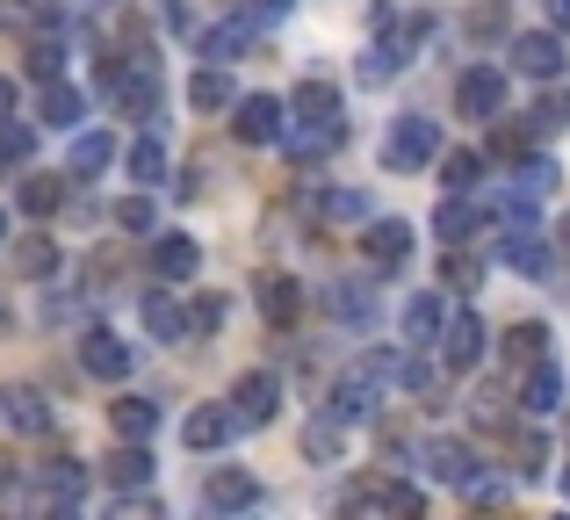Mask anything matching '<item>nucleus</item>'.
I'll list each match as a JSON object with an SVG mask.
<instances>
[{
	"label": "nucleus",
	"mask_w": 570,
	"mask_h": 520,
	"mask_svg": "<svg viewBox=\"0 0 570 520\" xmlns=\"http://www.w3.org/2000/svg\"><path fill=\"white\" fill-rule=\"evenodd\" d=\"M397 369H404L397 347H368L362 362H347V369L333 376V398H325V412H333V420H368V412L383 405V391L397 383Z\"/></svg>",
	"instance_id": "obj_1"
},
{
	"label": "nucleus",
	"mask_w": 570,
	"mask_h": 520,
	"mask_svg": "<svg viewBox=\"0 0 570 520\" xmlns=\"http://www.w3.org/2000/svg\"><path fill=\"white\" fill-rule=\"evenodd\" d=\"M433 159H441V124L433 116H390V130H383V167L390 174H426Z\"/></svg>",
	"instance_id": "obj_2"
},
{
	"label": "nucleus",
	"mask_w": 570,
	"mask_h": 520,
	"mask_svg": "<svg viewBox=\"0 0 570 520\" xmlns=\"http://www.w3.org/2000/svg\"><path fill=\"white\" fill-rule=\"evenodd\" d=\"M426 37H433V14H412V22H397V29L383 22L376 51L362 58V80H390V72H404V66H412V51H419Z\"/></svg>",
	"instance_id": "obj_3"
},
{
	"label": "nucleus",
	"mask_w": 570,
	"mask_h": 520,
	"mask_svg": "<svg viewBox=\"0 0 570 520\" xmlns=\"http://www.w3.org/2000/svg\"><path fill=\"white\" fill-rule=\"evenodd\" d=\"M484 318H476V311L470 304H462L455 311V318H448L441 325V340H433V354H441V369H455V376H462V369H476V362H484Z\"/></svg>",
	"instance_id": "obj_4"
},
{
	"label": "nucleus",
	"mask_w": 570,
	"mask_h": 520,
	"mask_svg": "<svg viewBox=\"0 0 570 520\" xmlns=\"http://www.w3.org/2000/svg\"><path fill=\"white\" fill-rule=\"evenodd\" d=\"M282 412V376L275 369H246V376L232 383V420L238 426H267Z\"/></svg>",
	"instance_id": "obj_5"
},
{
	"label": "nucleus",
	"mask_w": 570,
	"mask_h": 520,
	"mask_svg": "<svg viewBox=\"0 0 570 520\" xmlns=\"http://www.w3.org/2000/svg\"><path fill=\"white\" fill-rule=\"evenodd\" d=\"M232 130H238V145H282V130H289V101L246 95V101H238V116H232Z\"/></svg>",
	"instance_id": "obj_6"
},
{
	"label": "nucleus",
	"mask_w": 570,
	"mask_h": 520,
	"mask_svg": "<svg viewBox=\"0 0 570 520\" xmlns=\"http://www.w3.org/2000/svg\"><path fill=\"white\" fill-rule=\"evenodd\" d=\"M203 507L209 513H253L261 507V478H253V470H232V463L209 470L203 478Z\"/></svg>",
	"instance_id": "obj_7"
},
{
	"label": "nucleus",
	"mask_w": 570,
	"mask_h": 520,
	"mask_svg": "<svg viewBox=\"0 0 570 520\" xmlns=\"http://www.w3.org/2000/svg\"><path fill=\"white\" fill-rule=\"evenodd\" d=\"M455 109L476 116V124L499 116L505 109V66H470V72H462V80H455Z\"/></svg>",
	"instance_id": "obj_8"
},
{
	"label": "nucleus",
	"mask_w": 570,
	"mask_h": 520,
	"mask_svg": "<svg viewBox=\"0 0 570 520\" xmlns=\"http://www.w3.org/2000/svg\"><path fill=\"white\" fill-rule=\"evenodd\" d=\"M340 138H347V116H296V124L282 130V145H289V159H304V167H311V159H325V153H333Z\"/></svg>",
	"instance_id": "obj_9"
},
{
	"label": "nucleus",
	"mask_w": 570,
	"mask_h": 520,
	"mask_svg": "<svg viewBox=\"0 0 570 520\" xmlns=\"http://www.w3.org/2000/svg\"><path fill=\"white\" fill-rule=\"evenodd\" d=\"M513 66L528 72V80H557V72H563V37H557V29H528V37H513Z\"/></svg>",
	"instance_id": "obj_10"
},
{
	"label": "nucleus",
	"mask_w": 570,
	"mask_h": 520,
	"mask_svg": "<svg viewBox=\"0 0 570 520\" xmlns=\"http://www.w3.org/2000/svg\"><path fill=\"white\" fill-rule=\"evenodd\" d=\"M130 362H138V347H124L116 333H87L80 340V369H87V376H101V383H124Z\"/></svg>",
	"instance_id": "obj_11"
},
{
	"label": "nucleus",
	"mask_w": 570,
	"mask_h": 520,
	"mask_svg": "<svg viewBox=\"0 0 570 520\" xmlns=\"http://www.w3.org/2000/svg\"><path fill=\"white\" fill-rule=\"evenodd\" d=\"M362 254L376 267H404V261H412V225H404V217H368Z\"/></svg>",
	"instance_id": "obj_12"
},
{
	"label": "nucleus",
	"mask_w": 570,
	"mask_h": 520,
	"mask_svg": "<svg viewBox=\"0 0 570 520\" xmlns=\"http://www.w3.org/2000/svg\"><path fill=\"white\" fill-rule=\"evenodd\" d=\"M145 333H153V340H167V347H181V340L195 333V318L181 311L174 282H167V290H153V296H145Z\"/></svg>",
	"instance_id": "obj_13"
},
{
	"label": "nucleus",
	"mask_w": 570,
	"mask_h": 520,
	"mask_svg": "<svg viewBox=\"0 0 570 520\" xmlns=\"http://www.w3.org/2000/svg\"><path fill=\"white\" fill-rule=\"evenodd\" d=\"M505 267H513V275H528V282H542L549 267H557V254H549V232L534 225V232H505Z\"/></svg>",
	"instance_id": "obj_14"
},
{
	"label": "nucleus",
	"mask_w": 570,
	"mask_h": 520,
	"mask_svg": "<svg viewBox=\"0 0 570 520\" xmlns=\"http://www.w3.org/2000/svg\"><path fill=\"white\" fill-rule=\"evenodd\" d=\"M238 434V420H232V405H195L188 420H181V441L195 455H209V449H224V441Z\"/></svg>",
	"instance_id": "obj_15"
},
{
	"label": "nucleus",
	"mask_w": 570,
	"mask_h": 520,
	"mask_svg": "<svg viewBox=\"0 0 570 520\" xmlns=\"http://www.w3.org/2000/svg\"><path fill=\"white\" fill-rule=\"evenodd\" d=\"M0 426H14V434H43V426H51V405H43V391H29V383H8V391H0Z\"/></svg>",
	"instance_id": "obj_16"
},
{
	"label": "nucleus",
	"mask_w": 570,
	"mask_h": 520,
	"mask_svg": "<svg viewBox=\"0 0 570 520\" xmlns=\"http://www.w3.org/2000/svg\"><path fill=\"white\" fill-rule=\"evenodd\" d=\"M109 167H116V138L109 130H72V159H66L72 181H95V174H109Z\"/></svg>",
	"instance_id": "obj_17"
},
{
	"label": "nucleus",
	"mask_w": 570,
	"mask_h": 520,
	"mask_svg": "<svg viewBox=\"0 0 570 520\" xmlns=\"http://www.w3.org/2000/svg\"><path fill=\"white\" fill-rule=\"evenodd\" d=\"M195 267H203V246H195L188 232H167V239L153 246V275L159 282H195Z\"/></svg>",
	"instance_id": "obj_18"
},
{
	"label": "nucleus",
	"mask_w": 570,
	"mask_h": 520,
	"mask_svg": "<svg viewBox=\"0 0 570 520\" xmlns=\"http://www.w3.org/2000/svg\"><path fill=\"white\" fill-rule=\"evenodd\" d=\"M37 116H43L51 130H80V124H87V95H80V87H66V80H43Z\"/></svg>",
	"instance_id": "obj_19"
},
{
	"label": "nucleus",
	"mask_w": 570,
	"mask_h": 520,
	"mask_svg": "<svg viewBox=\"0 0 570 520\" xmlns=\"http://www.w3.org/2000/svg\"><path fill=\"white\" fill-rule=\"evenodd\" d=\"M253 29H261V22H253V14H232V22L203 29V58H209V66H232V58H238V51H246V43H253Z\"/></svg>",
	"instance_id": "obj_20"
},
{
	"label": "nucleus",
	"mask_w": 570,
	"mask_h": 520,
	"mask_svg": "<svg viewBox=\"0 0 570 520\" xmlns=\"http://www.w3.org/2000/svg\"><path fill=\"white\" fill-rule=\"evenodd\" d=\"M188 109H203V116H217V109H238V87H232V72L224 66H203L188 80Z\"/></svg>",
	"instance_id": "obj_21"
},
{
	"label": "nucleus",
	"mask_w": 570,
	"mask_h": 520,
	"mask_svg": "<svg viewBox=\"0 0 570 520\" xmlns=\"http://www.w3.org/2000/svg\"><path fill=\"white\" fill-rule=\"evenodd\" d=\"M109 426H116V441H153L159 434V405H153V398H116Z\"/></svg>",
	"instance_id": "obj_22"
},
{
	"label": "nucleus",
	"mask_w": 570,
	"mask_h": 520,
	"mask_svg": "<svg viewBox=\"0 0 570 520\" xmlns=\"http://www.w3.org/2000/svg\"><path fill=\"white\" fill-rule=\"evenodd\" d=\"M296 311H304V282L296 275H267L261 282V318L267 325H296Z\"/></svg>",
	"instance_id": "obj_23"
},
{
	"label": "nucleus",
	"mask_w": 570,
	"mask_h": 520,
	"mask_svg": "<svg viewBox=\"0 0 570 520\" xmlns=\"http://www.w3.org/2000/svg\"><path fill=\"white\" fill-rule=\"evenodd\" d=\"M325 311H333L340 325H368L376 318V290H368V282H333V290H325Z\"/></svg>",
	"instance_id": "obj_24"
},
{
	"label": "nucleus",
	"mask_w": 570,
	"mask_h": 520,
	"mask_svg": "<svg viewBox=\"0 0 570 520\" xmlns=\"http://www.w3.org/2000/svg\"><path fill=\"white\" fill-rule=\"evenodd\" d=\"M426 470H433L441 484H455V492H462V484L476 478V455L462 449V441H426Z\"/></svg>",
	"instance_id": "obj_25"
},
{
	"label": "nucleus",
	"mask_w": 570,
	"mask_h": 520,
	"mask_svg": "<svg viewBox=\"0 0 570 520\" xmlns=\"http://www.w3.org/2000/svg\"><path fill=\"white\" fill-rule=\"evenodd\" d=\"M433 232H441V246H470V239H476V203H470V196H441Z\"/></svg>",
	"instance_id": "obj_26"
},
{
	"label": "nucleus",
	"mask_w": 570,
	"mask_h": 520,
	"mask_svg": "<svg viewBox=\"0 0 570 520\" xmlns=\"http://www.w3.org/2000/svg\"><path fill=\"white\" fill-rule=\"evenodd\" d=\"M124 167H130V181H138V188H159V181H167V145L145 130V138H130Z\"/></svg>",
	"instance_id": "obj_27"
},
{
	"label": "nucleus",
	"mask_w": 570,
	"mask_h": 520,
	"mask_svg": "<svg viewBox=\"0 0 570 520\" xmlns=\"http://www.w3.org/2000/svg\"><path fill=\"white\" fill-rule=\"evenodd\" d=\"M441 325H448V304H441V296H412V304H404V340H412V347H433V340H441Z\"/></svg>",
	"instance_id": "obj_28"
},
{
	"label": "nucleus",
	"mask_w": 570,
	"mask_h": 520,
	"mask_svg": "<svg viewBox=\"0 0 570 520\" xmlns=\"http://www.w3.org/2000/svg\"><path fill=\"white\" fill-rule=\"evenodd\" d=\"M109 484H116V492H145V484H153V455H145V441H124V449L109 455Z\"/></svg>",
	"instance_id": "obj_29"
},
{
	"label": "nucleus",
	"mask_w": 570,
	"mask_h": 520,
	"mask_svg": "<svg viewBox=\"0 0 570 520\" xmlns=\"http://www.w3.org/2000/svg\"><path fill=\"white\" fill-rule=\"evenodd\" d=\"M520 405H528V412H557L563 405V369L557 362H534L528 383H520Z\"/></svg>",
	"instance_id": "obj_30"
},
{
	"label": "nucleus",
	"mask_w": 570,
	"mask_h": 520,
	"mask_svg": "<svg viewBox=\"0 0 570 520\" xmlns=\"http://www.w3.org/2000/svg\"><path fill=\"white\" fill-rule=\"evenodd\" d=\"M58 203H66V181H58V174H29V181L14 188V210L22 217H51Z\"/></svg>",
	"instance_id": "obj_31"
},
{
	"label": "nucleus",
	"mask_w": 570,
	"mask_h": 520,
	"mask_svg": "<svg viewBox=\"0 0 570 520\" xmlns=\"http://www.w3.org/2000/svg\"><path fill=\"white\" fill-rule=\"evenodd\" d=\"M311 210H318L325 225H368V196L362 188H333V196H318Z\"/></svg>",
	"instance_id": "obj_32"
},
{
	"label": "nucleus",
	"mask_w": 570,
	"mask_h": 520,
	"mask_svg": "<svg viewBox=\"0 0 570 520\" xmlns=\"http://www.w3.org/2000/svg\"><path fill=\"white\" fill-rule=\"evenodd\" d=\"M542 347H549V325H513V333H505V362H520V369H534L542 362Z\"/></svg>",
	"instance_id": "obj_33"
},
{
	"label": "nucleus",
	"mask_w": 570,
	"mask_h": 520,
	"mask_svg": "<svg viewBox=\"0 0 570 520\" xmlns=\"http://www.w3.org/2000/svg\"><path fill=\"white\" fill-rule=\"evenodd\" d=\"M304 449L318 455V463H340V449H347V420H333V412H325V420H311Z\"/></svg>",
	"instance_id": "obj_34"
},
{
	"label": "nucleus",
	"mask_w": 570,
	"mask_h": 520,
	"mask_svg": "<svg viewBox=\"0 0 570 520\" xmlns=\"http://www.w3.org/2000/svg\"><path fill=\"white\" fill-rule=\"evenodd\" d=\"M289 109H296V116H340V87H333V80H304V87L289 95Z\"/></svg>",
	"instance_id": "obj_35"
},
{
	"label": "nucleus",
	"mask_w": 570,
	"mask_h": 520,
	"mask_svg": "<svg viewBox=\"0 0 570 520\" xmlns=\"http://www.w3.org/2000/svg\"><path fill=\"white\" fill-rule=\"evenodd\" d=\"M51 267H58V246L51 239H22V246H14V275H22V282H43Z\"/></svg>",
	"instance_id": "obj_36"
},
{
	"label": "nucleus",
	"mask_w": 570,
	"mask_h": 520,
	"mask_svg": "<svg viewBox=\"0 0 570 520\" xmlns=\"http://www.w3.org/2000/svg\"><path fill=\"white\" fill-rule=\"evenodd\" d=\"M29 80H66V43H58V37H37V43H29Z\"/></svg>",
	"instance_id": "obj_37"
},
{
	"label": "nucleus",
	"mask_w": 570,
	"mask_h": 520,
	"mask_svg": "<svg viewBox=\"0 0 570 520\" xmlns=\"http://www.w3.org/2000/svg\"><path fill=\"white\" fill-rule=\"evenodd\" d=\"M37 484H51L58 499H80L87 492V463H72V455H58V463H43V478Z\"/></svg>",
	"instance_id": "obj_38"
},
{
	"label": "nucleus",
	"mask_w": 570,
	"mask_h": 520,
	"mask_svg": "<svg viewBox=\"0 0 570 520\" xmlns=\"http://www.w3.org/2000/svg\"><path fill=\"white\" fill-rule=\"evenodd\" d=\"M441 188H448V196H470V188H476V153H448Z\"/></svg>",
	"instance_id": "obj_39"
},
{
	"label": "nucleus",
	"mask_w": 570,
	"mask_h": 520,
	"mask_svg": "<svg viewBox=\"0 0 570 520\" xmlns=\"http://www.w3.org/2000/svg\"><path fill=\"white\" fill-rule=\"evenodd\" d=\"M29 153H37V130H22V124H0V167H22Z\"/></svg>",
	"instance_id": "obj_40"
},
{
	"label": "nucleus",
	"mask_w": 570,
	"mask_h": 520,
	"mask_svg": "<svg viewBox=\"0 0 570 520\" xmlns=\"http://www.w3.org/2000/svg\"><path fill=\"white\" fill-rule=\"evenodd\" d=\"M22 8L29 29H43V37H58V22H66V0H14Z\"/></svg>",
	"instance_id": "obj_41"
},
{
	"label": "nucleus",
	"mask_w": 570,
	"mask_h": 520,
	"mask_svg": "<svg viewBox=\"0 0 570 520\" xmlns=\"http://www.w3.org/2000/svg\"><path fill=\"white\" fill-rule=\"evenodd\" d=\"M116 225H124V232H153L159 225L153 196H124V203H116Z\"/></svg>",
	"instance_id": "obj_42"
},
{
	"label": "nucleus",
	"mask_w": 570,
	"mask_h": 520,
	"mask_svg": "<svg viewBox=\"0 0 570 520\" xmlns=\"http://www.w3.org/2000/svg\"><path fill=\"white\" fill-rule=\"evenodd\" d=\"M476 275H484V267L462 254V246H448V254H441V282H455V290H476Z\"/></svg>",
	"instance_id": "obj_43"
},
{
	"label": "nucleus",
	"mask_w": 570,
	"mask_h": 520,
	"mask_svg": "<svg viewBox=\"0 0 570 520\" xmlns=\"http://www.w3.org/2000/svg\"><path fill=\"white\" fill-rule=\"evenodd\" d=\"M383 513L390 520H419V513H426V499H419L412 484H383Z\"/></svg>",
	"instance_id": "obj_44"
},
{
	"label": "nucleus",
	"mask_w": 570,
	"mask_h": 520,
	"mask_svg": "<svg viewBox=\"0 0 570 520\" xmlns=\"http://www.w3.org/2000/svg\"><path fill=\"white\" fill-rule=\"evenodd\" d=\"M534 130H570V87H563V95H549L542 109H534Z\"/></svg>",
	"instance_id": "obj_45"
},
{
	"label": "nucleus",
	"mask_w": 570,
	"mask_h": 520,
	"mask_svg": "<svg viewBox=\"0 0 570 520\" xmlns=\"http://www.w3.org/2000/svg\"><path fill=\"white\" fill-rule=\"evenodd\" d=\"M109 520H167V513H159L153 499H130V492H124V499L109 507Z\"/></svg>",
	"instance_id": "obj_46"
},
{
	"label": "nucleus",
	"mask_w": 570,
	"mask_h": 520,
	"mask_svg": "<svg viewBox=\"0 0 570 520\" xmlns=\"http://www.w3.org/2000/svg\"><path fill=\"white\" fill-rule=\"evenodd\" d=\"M520 470H528V478H542V470H549V449H542V434H520Z\"/></svg>",
	"instance_id": "obj_47"
},
{
	"label": "nucleus",
	"mask_w": 570,
	"mask_h": 520,
	"mask_svg": "<svg viewBox=\"0 0 570 520\" xmlns=\"http://www.w3.org/2000/svg\"><path fill=\"white\" fill-rule=\"evenodd\" d=\"M188 318H195V333H209V325H224V296H203V304H195Z\"/></svg>",
	"instance_id": "obj_48"
},
{
	"label": "nucleus",
	"mask_w": 570,
	"mask_h": 520,
	"mask_svg": "<svg viewBox=\"0 0 570 520\" xmlns=\"http://www.w3.org/2000/svg\"><path fill=\"white\" fill-rule=\"evenodd\" d=\"M289 8H296V0H253L246 14H253V22H282V14H289Z\"/></svg>",
	"instance_id": "obj_49"
},
{
	"label": "nucleus",
	"mask_w": 570,
	"mask_h": 520,
	"mask_svg": "<svg viewBox=\"0 0 570 520\" xmlns=\"http://www.w3.org/2000/svg\"><path fill=\"white\" fill-rule=\"evenodd\" d=\"M549 22H557V37H570V0H549Z\"/></svg>",
	"instance_id": "obj_50"
},
{
	"label": "nucleus",
	"mask_w": 570,
	"mask_h": 520,
	"mask_svg": "<svg viewBox=\"0 0 570 520\" xmlns=\"http://www.w3.org/2000/svg\"><path fill=\"white\" fill-rule=\"evenodd\" d=\"M8 101H14V80H0V109H8Z\"/></svg>",
	"instance_id": "obj_51"
},
{
	"label": "nucleus",
	"mask_w": 570,
	"mask_h": 520,
	"mask_svg": "<svg viewBox=\"0 0 570 520\" xmlns=\"http://www.w3.org/2000/svg\"><path fill=\"white\" fill-rule=\"evenodd\" d=\"M0 254H8V210H0Z\"/></svg>",
	"instance_id": "obj_52"
},
{
	"label": "nucleus",
	"mask_w": 570,
	"mask_h": 520,
	"mask_svg": "<svg viewBox=\"0 0 570 520\" xmlns=\"http://www.w3.org/2000/svg\"><path fill=\"white\" fill-rule=\"evenodd\" d=\"M253 513H261V507H253ZM253 513H217V520H253Z\"/></svg>",
	"instance_id": "obj_53"
},
{
	"label": "nucleus",
	"mask_w": 570,
	"mask_h": 520,
	"mask_svg": "<svg viewBox=\"0 0 570 520\" xmlns=\"http://www.w3.org/2000/svg\"><path fill=\"white\" fill-rule=\"evenodd\" d=\"M563 246H570V217H563Z\"/></svg>",
	"instance_id": "obj_54"
},
{
	"label": "nucleus",
	"mask_w": 570,
	"mask_h": 520,
	"mask_svg": "<svg viewBox=\"0 0 570 520\" xmlns=\"http://www.w3.org/2000/svg\"><path fill=\"white\" fill-rule=\"evenodd\" d=\"M563 499H570V470H563Z\"/></svg>",
	"instance_id": "obj_55"
},
{
	"label": "nucleus",
	"mask_w": 570,
	"mask_h": 520,
	"mask_svg": "<svg viewBox=\"0 0 570 520\" xmlns=\"http://www.w3.org/2000/svg\"><path fill=\"white\" fill-rule=\"evenodd\" d=\"M87 8H109V0H87Z\"/></svg>",
	"instance_id": "obj_56"
},
{
	"label": "nucleus",
	"mask_w": 570,
	"mask_h": 520,
	"mask_svg": "<svg viewBox=\"0 0 570 520\" xmlns=\"http://www.w3.org/2000/svg\"><path fill=\"white\" fill-rule=\"evenodd\" d=\"M557 520H570V513H557Z\"/></svg>",
	"instance_id": "obj_57"
}]
</instances>
